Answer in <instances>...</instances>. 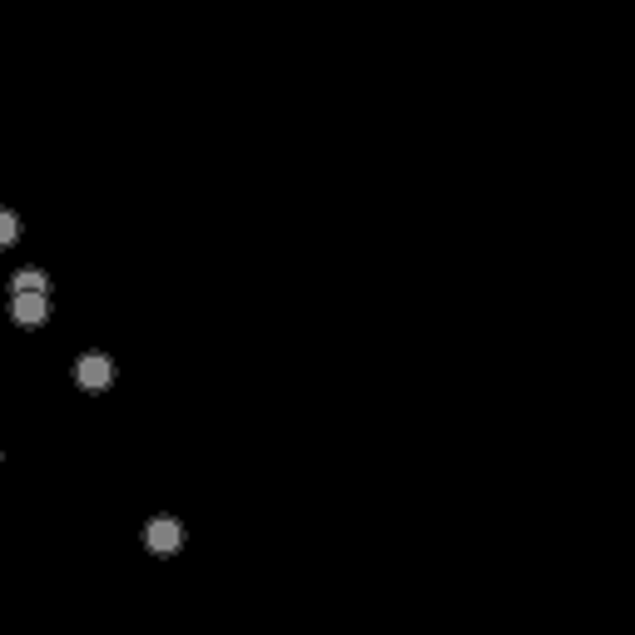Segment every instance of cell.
<instances>
[{
	"label": "cell",
	"mask_w": 635,
	"mask_h": 635,
	"mask_svg": "<svg viewBox=\"0 0 635 635\" xmlns=\"http://www.w3.org/2000/svg\"><path fill=\"white\" fill-rule=\"evenodd\" d=\"M10 293H50V278H45V268H20V273L10 278Z\"/></svg>",
	"instance_id": "obj_4"
},
{
	"label": "cell",
	"mask_w": 635,
	"mask_h": 635,
	"mask_svg": "<svg viewBox=\"0 0 635 635\" xmlns=\"http://www.w3.org/2000/svg\"><path fill=\"white\" fill-rule=\"evenodd\" d=\"M115 382V363L105 358V353H85L80 363H75V387H85V392H105Z\"/></svg>",
	"instance_id": "obj_1"
},
{
	"label": "cell",
	"mask_w": 635,
	"mask_h": 635,
	"mask_svg": "<svg viewBox=\"0 0 635 635\" xmlns=\"http://www.w3.org/2000/svg\"><path fill=\"white\" fill-rule=\"evenodd\" d=\"M10 318H15L20 328H40V323L50 318V293H15V298H10Z\"/></svg>",
	"instance_id": "obj_3"
},
{
	"label": "cell",
	"mask_w": 635,
	"mask_h": 635,
	"mask_svg": "<svg viewBox=\"0 0 635 635\" xmlns=\"http://www.w3.org/2000/svg\"><path fill=\"white\" fill-rule=\"evenodd\" d=\"M15 239H20V219L10 209H0V249H10Z\"/></svg>",
	"instance_id": "obj_5"
},
{
	"label": "cell",
	"mask_w": 635,
	"mask_h": 635,
	"mask_svg": "<svg viewBox=\"0 0 635 635\" xmlns=\"http://www.w3.org/2000/svg\"><path fill=\"white\" fill-rule=\"evenodd\" d=\"M179 541H184V526H179L174 516H154V521L144 526V546H149L154 556H174Z\"/></svg>",
	"instance_id": "obj_2"
}]
</instances>
